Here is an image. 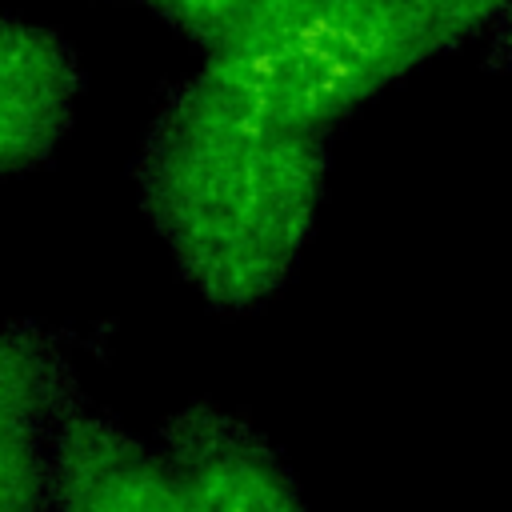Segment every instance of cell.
<instances>
[{
	"instance_id": "obj_1",
	"label": "cell",
	"mask_w": 512,
	"mask_h": 512,
	"mask_svg": "<svg viewBox=\"0 0 512 512\" xmlns=\"http://www.w3.org/2000/svg\"><path fill=\"white\" fill-rule=\"evenodd\" d=\"M132 176L148 224L204 304L252 312L288 284L312 236L328 132L248 116L188 76L164 92Z\"/></svg>"
},
{
	"instance_id": "obj_2",
	"label": "cell",
	"mask_w": 512,
	"mask_h": 512,
	"mask_svg": "<svg viewBox=\"0 0 512 512\" xmlns=\"http://www.w3.org/2000/svg\"><path fill=\"white\" fill-rule=\"evenodd\" d=\"M512 0H308L272 28L204 60L196 80L248 116L320 128L496 28Z\"/></svg>"
},
{
	"instance_id": "obj_3",
	"label": "cell",
	"mask_w": 512,
	"mask_h": 512,
	"mask_svg": "<svg viewBox=\"0 0 512 512\" xmlns=\"http://www.w3.org/2000/svg\"><path fill=\"white\" fill-rule=\"evenodd\" d=\"M84 404L72 340L40 320L0 328V512H48L60 432Z\"/></svg>"
},
{
	"instance_id": "obj_4",
	"label": "cell",
	"mask_w": 512,
	"mask_h": 512,
	"mask_svg": "<svg viewBox=\"0 0 512 512\" xmlns=\"http://www.w3.org/2000/svg\"><path fill=\"white\" fill-rule=\"evenodd\" d=\"M184 512H308L280 452L240 416L196 400L160 428Z\"/></svg>"
},
{
	"instance_id": "obj_5",
	"label": "cell",
	"mask_w": 512,
	"mask_h": 512,
	"mask_svg": "<svg viewBox=\"0 0 512 512\" xmlns=\"http://www.w3.org/2000/svg\"><path fill=\"white\" fill-rule=\"evenodd\" d=\"M80 60L72 44L20 16H0V176L44 164L72 124Z\"/></svg>"
},
{
	"instance_id": "obj_6",
	"label": "cell",
	"mask_w": 512,
	"mask_h": 512,
	"mask_svg": "<svg viewBox=\"0 0 512 512\" xmlns=\"http://www.w3.org/2000/svg\"><path fill=\"white\" fill-rule=\"evenodd\" d=\"M56 512H184L160 460L116 420L76 404L56 452Z\"/></svg>"
},
{
	"instance_id": "obj_7",
	"label": "cell",
	"mask_w": 512,
	"mask_h": 512,
	"mask_svg": "<svg viewBox=\"0 0 512 512\" xmlns=\"http://www.w3.org/2000/svg\"><path fill=\"white\" fill-rule=\"evenodd\" d=\"M164 24L196 40L208 56L272 28L308 0H144Z\"/></svg>"
},
{
	"instance_id": "obj_8",
	"label": "cell",
	"mask_w": 512,
	"mask_h": 512,
	"mask_svg": "<svg viewBox=\"0 0 512 512\" xmlns=\"http://www.w3.org/2000/svg\"><path fill=\"white\" fill-rule=\"evenodd\" d=\"M492 60L504 64V68H512V8L504 12V20L492 32Z\"/></svg>"
}]
</instances>
